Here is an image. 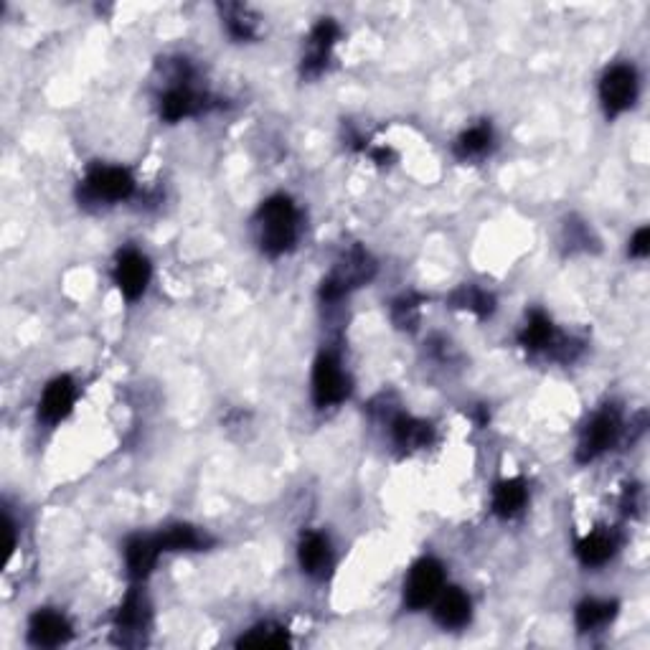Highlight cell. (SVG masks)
I'll return each instance as SVG.
<instances>
[{"mask_svg":"<svg viewBox=\"0 0 650 650\" xmlns=\"http://www.w3.org/2000/svg\"><path fill=\"white\" fill-rule=\"evenodd\" d=\"M617 551V536L612 531H592L577 544V557L584 567H602Z\"/></svg>","mask_w":650,"mask_h":650,"instance_id":"18","label":"cell"},{"mask_svg":"<svg viewBox=\"0 0 650 650\" xmlns=\"http://www.w3.org/2000/svg\"><path fill=\"white\" fill-rule=\"evenodd\" d=\"M374 160L376 163H379V166H386V160H392L394 158V153L389 148H379V150H374Z\"/></svg>","mask_w":650,"mask_h":650,"instance_id":"29","label":"cell"},{"mask_svg":"<svg viewBox=\"0 0 650 650\" xmlns=\"http://www.w3.org/2000/svg\"><path fill=\"white\" fill-rule=\"evenodd\" d=\"M112 277H115V285L120 287L125 300L135 303V300L143 298V292L148 290V282H150L148 257L135 252V249H125V252H120V257H117Z\"/></svg>","mask_w":650,"mask_h":650,"instance_id":"8","label":"cell"},{"mask_svg":"<svg viewBox=\"0 0 650 650\" xmlns=\"http://www.w3.org/2000/svg\"><path fill=\"white\" fill-rule=\"evenodd\" d=\"M351 394V381L341 361L333 353H320L313 369V399L320 409L346 402Z\"/></svg>","mask_w":650,"mask_h":650,"instance_id":"4","label":"cell"},{"mask_svg":"<svg viewBox=\"0 0 650 650\" xmlns=\"http://www.w3.org/2000/svg\"><path fill=\"white\" fill-rule=\"evenodd\" d=\"M392 435L402 450H419V447H427L435 440V427L430 422H425V419L399 414L392 422Z\"/></svg>","mask_w":650,"mask_h":650,"instance_id":"17","label":"cell"},{"mask_svg":"<svg viewBox=\"0 0 650 650\" xmlns=\"http://www.w3.org/2000/svg\"><path fill=\"white\" fill-rule=\"evenodd\" d=\"M338 34H341V31H338V23L333 21V18H323V21L310 31L308 56L303 59V74L315 77V74L323 72L325 64H328V54H331L333 44L338 41Z\"/></svg>","mask_w":650,"mask_h":650,"instance_id":"12","label":"cell"},{"mask_svg":"<svg viewBox=\"0 0 650 650\" xmlns=\"http://www.w3.org/2000/svg\"><path fill=\"white\" fill-rule=\"evenodd\" d=\"M617 602H605V600H584L582 605L577 607V628L582 633H590V630L602 628L615 617Z\"/></svg>","mask_w":650,"mask_h":650,"instance_id":"24","label":"cell"},{"mask_svg":"<svg viewBox=\"0 0 650 650\" xmlns=\"http://www.w3.org/2000/svg\"><path fill=\"white\" fill-rule=\"evenodd\" d=\"M526 501H529V488H526L524 480H503V483L496 485V493H493V511L501 518H513L524 511Z\"/></svg>","mask_w":650,"mask_h":650,"instance_id":"19","label":"cell"},{"mask_svg":"<svg viewBox=\"0 0 650 650\" xmlns=\"http://www.w3.org/2000/svg\"><path fill=\"white\" fill-rule=\"evenodd\" d=\"M470 615H473V605H470V597L465 595L458 587H450V590L440 592L435 607V620L445 630H458L465 628L470 623Z\"/></svg>","mask_w":650,"mask_h":650,"instance_id":"15","label":"cell"},{"mask_svg":"<svg viewBox=\"0 0 650 650\" xmlns=\"http://www.w3.org/2000/svg\"><path fill=\"white\" fill-rule=\"evenodd\" d=\"M206 110V94L193 92L188 84H178V87L168 89L160 100V117L166 122H178L183 117L199 115Z\"/></svg>","mask_w":650,"mask_h":650,"instance_id":"14","label":"cell"},{"mask_svg":"<svg viewBox=\"0 0 650 650\" xmlns=\"http://www.w3.org/2000/svg\"><path fill=\"white\" fill-rule=\"evenodd\" d=\"M160 544L155 536H133V539L125 544V562L127 572L133 579H145L150 572H153L155 562L160 557Z\"/></svg>","mask_w":650,"mask_h":650,"instance_id":"16","label":"cell"},{"mask_svg":"<svg viewBox=\"0 0 650 650\" xmlns=\"http://www.w3.org/2000/svg\"><path fill=\"white\" fill-rule=\"evenodd\" d=\"M638 97V74L628 64H617V67L607 69L605 77L600 82V102L605 107L607 117L623 115L630 110Z\"/></svg>","mask_w":650,"mask_h":650,"instance_id":"5","label":"cell"},{"mask_svg":"<svg viewBox=\"0 0 650 650\" xmlns=\"http://www.w3.org/2000/svg\"><path fill=\"white\" fill-rule=\"evenodd\" d=\"M257 226L262 252L280 257L298 242V209L287 196H272L259 206Z\"/></svg>","mask_w":650,"mask_h":650,"instance_id":"1","label":"cell"},{"mask_svg":"<svg viewBox=\"0 0 650 650\" xmlns=\"http://www.w3.org/2000/svg\"><path fill=\"white\" fill-rule=\"evenodd\" d=\"M493 145V130L488 122H480V125L470 127V130H465L463 135L458 138V143H455V155H458L460 160H470V158H480V155H485L488 150H491Z\"/></svg>","mask_w":650,"mask_h":650,"instance_id":"22","label":"cell"},{"mask_svg":"<svg viewBox=\"0 0 650 650\" xmlns=\"http://www.w3.org/2000/svg\"><path fill=\"white\" fill-rule=\"evenodd\" d=\"M135 191V178L127 168L115 166H94L84 178V193L92 201H105V204H115V201L130 199Z\"/></svg>","mask_w":650,"mask_h":650,"instance_id":"6","label":"cell"},{"mask_svg":"<svg viewBox=\"0 0 650 650\" xmlns=\"http://www.w3.org/2000/svg\"><path fill=\"white\" fill-rule=\"evenodd\" d=\"M617 435H620V414H617V409L607 407L602 412H597L590 419V425L584 427V435L579 440V463H590V460L600 458L602 452L615 445Z\"/></svg>","mask_w":650,"mask_h":650,"instance_id":"7","label":"cell"},{"mask_svg":"<svg viewBox=\"0 0 650 650\" xmlns=\"http://www.w3.org/2000/svg\"><path fill=\"white\" fill-rule=\"evenodd\" d=\"M450 305L452 308L470 310V313H475L478 318H488V315L493 313V308H496V300H493V295L480 290V287L463 285L450 295Z\"/></svg>","mask_w":650,"mask_h":650,"instance_id":"23","label":"cell"},{"mask_svg":"<svg viewBox=\"0 0 650 650\" xmlns=\"http://www.w3.org/2000/svg\"><path fill=\"white\" fill-rule=\"evenodd\" d=\"M224 21L226 28H229V34L234 36L237 41H247L254 36V18L252 13L247 11L244 6H224Z\"/></svg>","mask_w":650,"mask_h":650,"instance_id":"26","label":"cell"},{"mask_svg":"<svg viewBox=\"0 0 650 650\" xmlns=\"http://www.w3.org/2000/svg\"><path fill=\"white\" fill-rule=\"evenodd\" d=\"M163 551H199L206 546V536L188 524H176L155 536Z\"/></svg>","mask_w":650,"mask_h":650,"instance_id":"21","label":"cell"},{"mask_svg":"<svg viewBox=\"0 0 650 650\" xmlns=\"http://www.w3.org/2000/svg\"><path fill=\"white\" fill-rule=\"evenodd\" d=\"M72 638V625L61 612L39 610L28 625V640L36 648H56Z\"/></svg>","mask_w":650,"mask_h":650,"instance_id":"10","label":"cell"},{"mask_svg":"<svg viewBox=\"0 0 650 650\" xmlns=\"http://www.w3.org/2000/svg\"><path fill=\"white\" fill-rule=\"evenodd\" d=\"M521 346L529 351H544V348H554L557 343V333H554V323L549 320V315H544L541 310H534L526 320L524 331L518 336Z\"/></svg>","mask_w":650,"mask_h":650,"instance_id":"20","label":"cell"},{"mask_svg":"<svg viewBox=\"0 0 650 650\" xmlns=\"http://www.w3.org/2000/svg\"><path fill=\"white\" fill-rule=\"evenodd\" d=\"M374 270H376L374 259H371L364 249L361 247L351 249V252H348L341 262H338L336 270H333L331 275L323 280V287H320V298L328 300V303H333V300H341L348 290H353V287H359V285H364V282H369L371 277H374Z\"/></svg>","mask_w":650,"mask_h":650,"instance_id":"2","label":"cell"},{"mask_svg":"<svg viewBox=\"0 0 650 650\" xmlns=\"http://www.w3.org/2000/svg\"><path fill=\"white\" fill-rule=\"evenodd\" d=\"M298 559H300V567H303L305 574H310V577H318V579L325 577V574L331 572V567H333L331 544H328V539H325L323 534H318V531H310V534H305L303 539H300Z\"/></svg>","mask_w":650,"mask_h":650,"instance_id":"13","label":"cell"},{"mask_svg":"<svg viewBox=\"0 0 650 650\" xmlns=\"http://www.w3.org/2000/svg\"><path fill=\"white\" fill-rule=\"evenodd\" d=\"M445 587V567L437 559L425 557L419 559L404 582V602L409 610H425L440 597Z\"/></svg>","mask_w":650,"mask_h":650,"instance_id":"3","label":"cell"},{"mask_svg":"<svg viewBox=\"0 0 650 650\" xmlns=\"http://www.w3.org/2000/svg\"><path fill=\"white\" fill-rule=\"evenodd\" d=\"M419 313V300L417 298H402L394 303V323L399 328H414Z\"/></svg>","mask_w":650,"mask_h":650,"instance_id":"27","label":"cell"},{"mask_svg":"<svg viewBox=\"0 0 650 650\" xmlns=\"http://www.w3.org/2000/svg\"><path fill=\"white\" fill-rule=\"evenodd\" d=\"M74 399H77V386L69 376H59V379L51 381L44 389V397L39 402V417L44 419L46 425H56L64 417H69L74 407Z\"/></svg>","mask_w":650,"mask_h":650,"instance_id":"11","label":"cell"},{"mask_svg":"<svg viewBox=\"0 0 650 650\" xmlns=\"http://www.w3.org/2000/svg\"><path fill=\"white\" fill-rule=\"evenodd\" d=\"M630 254L638 259H645L650 254V232L648 226H643V229H638L633 237V242H630Z\"/></svg>","mask_w":650,"mask_h":650,"instance_id":"28","label":"cell"},{"mask_svg":"<svg viewBox=\"0 0 650 650\" xmlns=\"http://www.w3.org/2000/svg\"><path fill=\"white\" fill-rule=\"evenodd\" d=\"M290 643L285 630L280 625H257V628L249 630L247 635L239 638V645L242 648H282V645Z\"/></svg>","mask_w":650,"mask_h":650,"instance_id":"25","label":"cell"},{"mask_svg":"<svg viewBox=\"0 0 650 650\" xmlns=\"http://www.w3.org/2000/svg\"><path fill=\"white\" fill-rule=\"evenodd\" d=\"M150 625V607L145 595H140L138 590H133L122 602L120 612L115 620V633L117 643L122 645H138L145 640V630Z\"/></svg>","mask_w":650,"mask_h":650,"instance_id":"9","label":"cell"}]
</instances>
